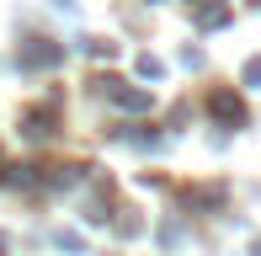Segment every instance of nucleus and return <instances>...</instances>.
<instances>
[{"label":"nucleus","mask_w":261,"mask_h":256,"mask_svg":"<svg viewBox=\"0 0 261 256\" xmlns=\"http://www.w3.org/2000/svg\"><path fill=\"white\" fill-rule=\"evenodd\" d=\"M256 251H261V246H256Z\"/></svg>","instance_id":"obj_3"},{"label":"nucleus","mask_w":261,"mask_h":256,"mask_svg":"<svg viewBox=\"0 0 261 256\" xmlns=\"http://www.w3.org/2000/svg\"><path fill=\"white\" fill-rule=\"evenodd\" d=\"M213 112H219L224 123H240V101H234L229 91H219V96H213Z\"/></svg>","instance_id":"obj_1"},{"label":"nucleus","mask_w":261,"mask_h":256,"mask_svg":"<svg viewBox=\"0 0 261 256\" xmlns=\"http://www.w3.org/2000/svg\"><path fill=\"white\" fill-rule=\"evenodd\" d=\"M245 80H251V86H261V59H251V64H245Z\"/></svg>","instance_id":"obj_2"}]
</instances>
